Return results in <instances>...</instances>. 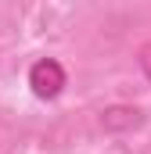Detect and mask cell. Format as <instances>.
Masks as SVG:
<instances>
[{
  "mask_svg": "<svg viewBox=\"0 0 151 154\" xmlns=\"http://www.w3.org/2000/svg\"><path fill=\"white\" fill-rule=\"evenodd\" d=\"M65 86H69V72H65V65L58 57H40V61H33V68H29V90L36 93L40 100L61 97Z\"/></svg>",
  "mask_w": 151,
  "mask_h": 154,
  "instance_id": "1",
  "label": "cell"
},
{
  "mask_svg": "<svg viewBox=\"0 0 151 154\" xmlns=\"http://www.w3.org/2000/svg\"><path fill=\"white\" fill-rule=\"evenodd\" d=\"M137 61H140V72H144V79L151 82V43H144V47L137 50Z\"/></svg>",
  "mask_w": 151,
  "mask_h": 154,
  "instance_id": "3",
  "label": "cell"
},
{
  "mask_svg": "<svg viewBox=\"0 0 151 154\" xmlns=\"http://www.w3.org/2000/svg\"><path fill=\"white\" fill-rule=\"evenodd\" d=\"M97 125L104 129V133H133V129H140L144 125V111L140 108H133V104H108L101 115H97Z\"/></svg>",
  "mask_w": 151,
  "mask_h": 154,
  "instance_id": "2",
  "label": "cell"
}]
</instances>
